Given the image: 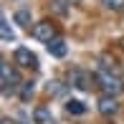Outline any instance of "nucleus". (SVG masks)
I'll list each match as a JSON object with an SVG mask.
<instances>
[{
	"mask_svg": "<svg viewBox=\"0 0 124 124\" xmlns=\"http://www.w3.org/2000/svg\"><path fill=\"white\" fill-rule=\"evenodd\" d=\"M56 3H66V5H71V3H81V0H56Z\"/></svg>",
	"mask_w": 124,
	"mask_h": 124,
	"instance_id": "14",
	"label": "nucleus"
},
{
	"mask_svg": "<svg viewBox=\"0 0 124 124\" xmlns=\"http://www.w3.org/2000/svg\"><path fill=\"white\" fill-rule=\"evenodd\" d=\"M99 111L104 116H111L119 111V101H116V96H111V94H101L99 96Z\"/></svg>",
	"mask_w": 124,
	"mask_h": 124,
	"instance_id": "5",
	"label": "nucleus"
},
{
	"mask_svg": "<svg viewBox=\"0 0 124 124\" xmlns=\"http://www.w3.org/2000/svg\"><path fill=\"white\" fill-rule=\"evenodd\" d=\"M46 48H48L51 56H56V58H63V56H66V43H63V38H53L51 43H46Z\"/></svg>",
	"mask_w": 124,
	"mask_h": 124,
	"instance_id": "8",
	"label": "nucleus"
},
{
	"mask_svg": "<svg viewBox=\"0 0 124 124\" xmlns=\"http://www.w3.org/2000/svg\"><path fill=\"white\" fill-rule=\"evenodd\" d=\"M31 94H33V81H23V91H20V99L25 101Z\"/></svg>",
	"mask_w": 124,
	"mask_h": 124,
	"instance_id": "13",
	"label": "nucleus"
},
{
	"mask_svg": "<svg viewBox=\"0 0 124 124\" xmlns=\"http://www.w3.org/2000/svg\"><path fill=\"white\" fill-rule=\"evenodd\" d=\"M0 81H3V91H5V94H8V91H13V89L20 84L18 74L10 69V63H8V61H3V63H0Z\"/></svg>",
	"mask_w": 124,
	"mask_h": 124,
	"instance_id": "4",
	"label": "nucleus"
},
{
	"mask_svg": "<svg viewBox=\"0 0 124 124\" xmlns=\"http://www.w3.org/2000/svg\"><path fill=\"white\" fill-rule=\"evenodd\" d=\"M13 63L18 66V69H36L38 58H36V53H33L31 48L20 46V48H15V53H13Z\"/></svg>",
	"mask_w": 124,
	"mask_h": 124,
	"instance_id": "2",
	"label": "nucleus"
},
{
	"mask_svg": "<svg viewBox=\"0 0 124 124\" xmlns=\"http://www.w3.org/2000/svg\"><path fill=\"white\" fill-rule=\"evenodd\" d=\"M69 86L84 91V89L89 86V74H86V71H81V69H71V71H69Z\"/></svg>",
	"mask_w": 124,
	"mask_h": 124,
	"instance_id": "6",
	"label": "nucleus"
},
{
	"mask_svg": "<svg viewBox=\"0 0 124 124\" xmlns=\"http://www.w3.org/2000/svg\"><path fill=\"white\" fill-rule=\"evenodd\" d=\"M66 111H69V114H84L86 106H84L78 99H71V101H66Z\"/></svg>",
	"mask_w": 124,
	"mask_h": 124,
	"instance_id": "9",
	"label": "nucleus"
},
{
	"mask_svg": "<svg viewBox=\"0 0 124 124\" xmlns=\"http://www.w3.org/2000/svg\"><path fill=\"white\" fill-rule=\"evenodd\" d=\"M0 36H3V41H13V31L8 28V20L3 18V23H0Z\"/></svg>",
	"mask_w": 124,
	"mask_h": 124,
	"instance_id": "12",
	"label": "nucleus"
},
{
	"mask_svg": "<svg viewBox=\"0 0 124 124\" xmlns=\"http://www.w3.org/2000/svg\"><path fill=\"white\" fill-rule=\"evenodd\" d=\"M13 18H15V23H20V25H31V10L23 8V10H18Z\"/></svg>",
	"mask_w": 124,
	"mask_h": 124,
	"instance_id": "10",
	"label": "nucleus"
},
{
	"mask_svg": "<svg viewBox=\"0 0 124 124\" xmlns=\"http://www.w3.org/2000/svg\"><path fill=\"white\" fill-rule=\"evenodd\" d=\"M101 5H104L106 10H114V13H116V10L124 8V0H101Z\"/></svg>",
	"mask_w": 124,
	"mask_h": 124,
	"instance_id": "11",
	"label": "nucleus"
},
{
	"mask_svg": "<svg viewBox=\"0 0 124 124\" xmlns=\"http://www.w3.org/2000/svg\"><path fill=\"white\" fill-rule=\"evenodd\" d=\"M94 81H96V86H99L104 94L116 96V94L122 91V78L116 76V74H111L109 69H99L96 74H94Z\"/></svg>",
	"mask_w": 124,
	"mask_h": 124,
	"instance_id": "1",
	"label": "nucleus"
},
{
	"mask_svg": "<svg viewBox=\"0 0 124 124\" xmlns=\"http://www.w3.org/2000/svg\"><path fill=\"white\" fill-rule=\"evenodd\" d=\"M33 38L36 41H41V43H51L56 38V28H53V23L51 20H38L36 25H33Z\"/></svg>",
	"mask_w": 124,
	"mask_h": 124,
	"instance_id": "3",
	"label": "nucleus"
},
{
	"mask_svg": "<svg viewBox=\"0 0 124 124\" xmlns=\"http://www.w3.org/2000/svg\"><path fill=\"white\" fill-rule=\"evenodd\" d=\"M33 122L36 124H53V114L48 106H36L33 109Z\"/></svg>",
	"mask_w": 124,
	"mask_h": 124,
	"instance_id": "7",
	"label": "nucleus"
}]
</instances>
